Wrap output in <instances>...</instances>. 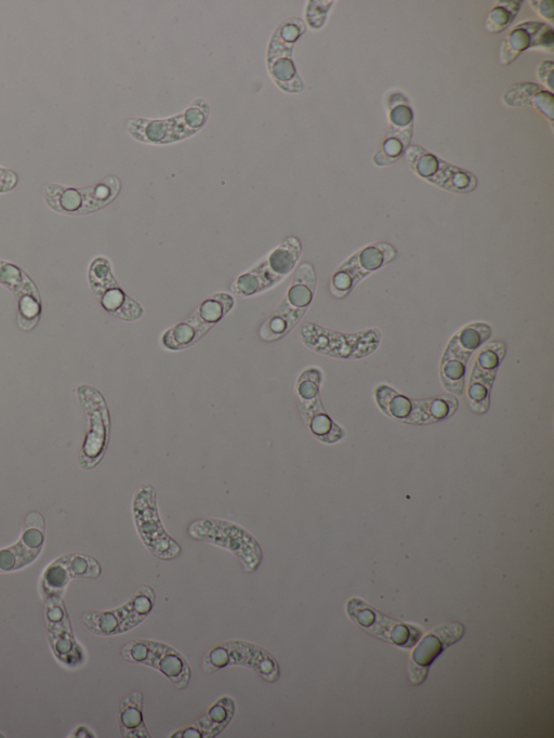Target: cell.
<instances>
[{
	"label": "cell",
	"mask_w": 554,
	"mask_h": 738,
	"mask_svg": "<svg viewBox=\"0 0 554 738\" xmlns=\"http://www.w3.org/2000/svg\"><path fill=\"white\" fill-rule=\"evenodd\" d=\"M538 77L542 83L553 89V63L551 61L543 62L538 68Z\"/></svg>",
	"instance_id": "f1b7e54d"
},
{
	"label": "cell",
	"mask_w": 554,
	"mask_h": 738,
	"mask_svg": "<svg viewBox=\"0 0 554 738\" xmlns=\"http://www.w3.org/2000/svg\"><path fill=\"white\" fill-rule=\"evenodd\" d=\"M47 623L51 645L59 660L67 665L81 663L83 653L73 637L67 613L61 618V628L54 619L47 618Z\"/></svg>",
	"instance_id": "7c38bea8"
},
{
	"label": "cell",
	"mask_w": 554,
	"mask_h": 738,
	"mask_svg": "<svg viewBox=\"0 0 554 738\" xmlns=\"http://www.w3.org/2000/svg\"><path fill=\"white\" fill-rule=\"evenodd\" d=\"M206 670L214 671L228 666H243L253 669L268 682L280 677V667L275 658L259 645L233 641L217 645L205 660Z\"/></svg>",
	"instance_id": "8992f818"
},
{
	"label": "cell",
	"mask_w": 554,
	"mask_h": 738,
	"mask_svg": "<svg viewBox=\"0 0 554 738\" xmlns=\"http://www.w3.org/2000/svg\"><path fill=\"white\" fill-rule=\"evenodd\" d=\"M120 727L124 737H150L143 720V696L140 692L124 698L120 707Z\"/></svg>",
	"instance_id": "5bb4252c"
},
{
	"label": "cell",
	"mask_w": 554,
	"mask_h": 738,
	"mask_svg": "<svg viewBox=\"0 0 554 738\" xmlns=\"http://www.w3.org/2000/svg\"><path fill=\"white\" fill-rule=\"evenodd\" d=\"M45 194L48 205L64 214H87L107 205L98 184L86 190L64 188L52 184L46 188Z\"/></svg>",
	"instance_id": "30bf717a"
},
{
	"label": "cell",
	"mask_w": 554,
	"mask_h": 738,
	"mask_svg": "<svg viewBox=\"0 0 554 738\" xmlns=\"http://www.w3.org/2000/svg\"><path fill=\"white\" fill-rule=\"evenodd\" d=\"M190 535L233 553L243 563L247 572H255L262 562V550L257 539L232 522L206 519L194 522Z\"/></svg>",
	"instance_id": "6da1fadb"
},
{
	"label": "cell",
	"mask_w": 554,
	"mask_h": 738,
	"mask_svg": "<svg viewBox=\"0 0 554 738\" xmlns=\"http://www.w3.org/2000/svg\"><path fill=\"white\" fill-rule=\"evenodd\" d=\"M18 178L12 171L0 168V192H6L15 188Z\"/></svg>",
	"instance_id": "f546056e"
},
{
	"label": "cell",
	"mask_w": 554,
	"mask_h": 738,
	"mask_svg": "<svg viewBox=\"0 0 554 738\" xmlns=\"http://www.w3.org/2000/svg\"><path fill=\"white\" fill-rule=\"evenodd\" d=\"M377 397L380 406L391 416L403 418L410 415L412 411L411 401L390 388H379Z\"/></svg>",
	"instance_id": "d6986e66"
},
{
	"label": "cell",
	"mask_w": 554,
	"mask_h": 738,
	"mask_svg": "<svg viewBox=\"0 0 554 738\" xmlns=\"http://www.w3.org/2000/svg\"><path fill=\"white\" fill-rule=\"evenodd\" d=\"M390 121L393 127L405 129L413 121V112L407 105L399 104L391 110Z\"/></svg>",
	"instance_id": "4316f807"
},
{
	"label": "cell",
	"mask_w": 554,
	"mask_h": 738,
	"mask_svg": "<svg viewBox=\"0 0 554 738\" xmlns=\"http://www.w3.org/2000/svg\"><path fill=\"white\" fill-rule=\"evenodd\" d=\"M491 329L484 324H472L463 329L456 337L461 347L472 352L490 337Z\"/></svg>",
	"instance_id": "7402d4cb"
},
{
	"label": "cell",
	"mask_w": 554,
	"mask_h": 738,
	"mask_svg": "<svg viewBox=\"0 0 554 738\" xmlns=\"http://www.w3.org/2000/svg\"><path fill=\"white\" fill-rule=\"evenodd\" d=\"M141 314L142 309L140 308L138 303L134 300H131L130 298H127L124 306L121 308L120 311L116 313L115 316L123 320H136L140 318Z\"/></svg>",
	"instance_id": "83f0119b"
},
{
	"label": "cell",
	"mask_w": 554,
	"mask_h": 738,
	"mask_svg": "<svg viewBox=\"0 0 554 738\" xmlns=\"http://www.w3.org/2000/svg\"><path fill=\"white\" fill-rule=\"evenodd\" d=\"M542 89L534 84H518L509 88L504 96V102L509 107H526L531 105L534 96Z\"/></svg>",
	"instance_id": "603a6c76"
},
{
	"label": "cell",
	"mask_w": 554,
	"mask_h": 738,
	"mask_svg": "<svg viewBox=\"0 0 554 738\" xmlns=\"http://www.w3.org/2000/svg\"><path fill=\"white\" fill-rule=\"evenodd\" d=\"M553 30L542 22H525L507 35L500 47V62L509 64L523 51L535 48L552 51Z\"/></svg>",
	"instance_id": "9c48e42d"
},
{
	"label": "cell",
	"mask_w": 554,
	"mask_h": 738,
	"mask_svg": "<svg viewBox=\"0 0 554 738\" xmlns=\"http://www.w3.org/2000/svg\"><path fill=\"white\" fill-rule=\"evenodd\" d=\"M209 327L210 325L204 322H196L194 324L181 323L171 328L164 335V345L170 350H181L192 345L197 339H200L208 331Z\"/></svg>",
	"instance_id": "2e32d148"
},
{
	"label": "cell",
	"mask_w": 554,
	"mask_h": 738,
	"mask_svg": "<svg viewBox=\"0 0 554 738\" xmlns=\"http://www.w3.org/2000/svg\"><path fill=\"white\" fill-rule=\"evenodd\" d=\"M99 562L84 553H70L52 562L43 575L44 592L48 597L58 596L74 578H98Z\"/></svg>",
	"instance_id": "ba28073f"
},
{
	"label": "cell",
	"mask_w": 554,
	"mask_h": 738,
	"mask_svg": "<svg viewBox=\"0 0 554 738\" xmlns=\"http://www.w3.org/2000/svg\"><path fill=\"white\" fill-rule=\"evenodd\" d=\"M234 703L229 697H223L218 703L211 707L207 713V716L202 718L201 724H195V729L189 727L188 730L176 736L187 737L190 733V737H206L214 736L213 733L218 734L224 728L228 726L234 715Z\"/></svg>",
	"instance_id": "4fadbf2b"
},
{
	"label": "cell",
	"mask_w": 554,
	"mask_h": 738,
	"mask_svg": "<svg viewBox=\"0 0 554 738\" xmlns=\"http://www.w3.org/2000/svg\"><path fill=\"white\" fill-rule=\"evenodd\" d=\"M101 297L103 308L114 315L121 310L128 298L118 286L109 289V291L105 292Z\"/></svg>",
	"instance_id": "d4e9b609"
},
{
	"label": "cell",
	"mask_w": 554,
	"mask_h": 738,
	"mask_svg": "<svg viewBox=\"0 0 554 738\" xmlns=\"http://www.w3.org/2000/svg\"><path fill=\"white\" fill-rule=\"evenodd\" d=\"M531 5H533L532 7L539 13L540 17L550 21L553 20V2H531Z\"/></svg>",
	"instance_id": "4dcf8cb0"
},
{
	"label": "cell",
	"mask_w": 554,
	"mask_h": 738,
	"mask_svg": "<svg viewBox=\"0 0 554 738\" xmlns=\"http://www.w3.org/2000/svg\"><path fill=\"white\" fill-rule=\"evenodd\" d=\"M155 599L154 590L149 586H142L120 608L85 613L83 621L88 629L98 636L121 635L136 628L148 618L154 608Z\"/></svg>",
	"instance_id": "7a4b0ae2"
},
{
	"label": "cell",
	"mask_w": 554,
	"mask_h": 738,
	"mask_svg": "<svg viewBox=\"0 0 554 738\" xmlns=\"http://www.w3.org/2000/svg\"><path fill=\"white\" fill-rule=\"evenodd\" d=\"M79 402L88 416L89 430L79 455L78 463L84 469L100 464L110 442L111 420L107 403L95 388L82 386L77 390Z\"/></svg>",
	"instance_id": "277c9868"
},
{
	"label": "cell",
	"mask_w": 554,
	"mask_h": 738,
	"mask_svg": "<svg viewBox=\"0 0 554 738\" xmlns=\"http://www.w3.org/2000/svg\"><path fill=\"white\" fill-rule=\"evenodd\" d=\"M0 283L6 285L17 297L32 296L39 300L36 286L19 268L0 261Z\"/></svg>",
	"instance_id": "e0dca14e"
},
{
	"label": "cell",
	"mask_w": 554,
	"mask_h": 738,
	"mask_svg": "<svg viewBox=\"0 0 554 738\" xmlns=\"http://www.w3.org/2000/svg\"><path fill=\"white\" fill-rule=\"evenodd\" d=\"M394 256L395 250L388 244H376L361 250L348 261L349 265L355 266L353 284L355 279L361 281L363 276L384 266Z\"/></svg>",
	"instance_id": "9a60e30c"
},
{
	"label": "cell",
	"mask_w": 554,
	"mask_h": 738,
	"mask_svg": "<svg viewBox=\"0 0 554 738\" xmlns=\"http://www.w3.org/2000/svg\"><path fill=\"white\" fill-rule=\"evenodd\" d=\"M134 518L143 544L162 560L177 558L180 546L165 531L158 513L156 491L151 484L140 487L134 497Z\"/></svg>",
	"instance_id": "3957f363"
},
{
	"label": "cell",
	"mask_w": 554,
	"mask_h": 738,
	"mask_svg": "<svg viewBox=\"0 0 554 738\" xmlns=\"http://www.w3.org/2000/svg\"><path fill=\"white\" fill-rule=\"evenodd\" d=\"M521 5L520 2H498L497 6L488 13L485 29L495 34L505 31L517 17Z\"/></svg>",
	"instance_id": "ac0fdd59"
},
{
	"label": "cell",
	"mask_w": 554,
	"mask_h": 738,
	"mask_svg": "<svg viewBox=\"0 0 554 738\" xmlns=\"http://www.w3.org/2000/svg\"><path fill=\"white\" fill-rule=\"evenodd\" d=\"M46 522L41 512L26 516L16 545L0 549V573L16 572L33 563L44 548Z\"/></svg>",
	"instance_id": "52a82bcc"
},
{
	"label": "cell",
	"mask_w": 554,
	"mask_h": 738,
	"mask_svg": "<svg viewBox=\"0 0 554 738\" xmlns=\"http://www.w3.org/2000/svg\"><path fill=\"white\" fill-rule=\"evenodd\" d=\"M501 353H504L503 346L496 348L494 344L480 353L471 379L469 390L471 401L480 403L487 399L495 378L496 369L501 357H504V354L501 355Z\"/></svg>",
	"instance_id": "8fae6325"
},
{
	"label": "cell",
	"mask_w": 554,
	"mask_h": 738,
	"mask_svg": "<svg viewBox=\"0 0 554 738\" xmlns=\"http://www.w3.org/2000/svg\"><path fill=\"white\" fill-rule=\"evenodd\" d=\"M233 306V299L228 295H216L206 300L200 309V316L204 323L214 324L222 319V316L228 313Z\"/></svg>",
	"instance_id": "44dd1931"
},
{
	"label": "cell",
	"mask_w": 554,
	"mask_h": 738,
	"mask_svg": "<svg viewBox=\"0 0 554 738\" xmlns=\"http://www.w3.org/2000/svg\"><path fill=\"white\" fill-rule=\"evenodd\" d=\"M89 279L92 291L100 297L109 289L117 286L111 272L110 263L103 258L92 262Z\"/></svg>",
	"instance_id": "ffe728a7"
},
{
	"label": "cell",
	"mask_w": 554,
	"mask_h": 738,
	"mask_svg": "<svg viewBox=\"0 0 554 738\" xmlns=\"http://www.w3.org/2000/svg\"><path fill=\"white\" fill-rule=\"evenodd\" d=\"M405 142L397 137L391 136L388 138L384 146H382L381 151L377 153L375 158V163L379 166H386L391 163H394L395 160L403 153Z\"/></svg>",
	"instance_id": "cb8c5ba5"
},
{
	"label": "cell",
	"mask_w": 554,
	"mask_h": 738,
	"mask_svg": "<svg viewBox=\"0 0 554 738\" xmlns=\"http://www.w3.org/2000/svg\"><path fill=\"white\" fill-rule=\"evenodd\" d=\"M122 656L129 662L151 667L161 672L179 690L186 689L191 680V668L186 658L169 645L138 640L125 645Z\"/></svg>",
	"instance_id": "5b68a950"
},
{
	"label": "cell",
	"mask_w": 554,
	"mask_h": 738,
	"mask_svg": "<svg viewBox=\"0 0 554 738\" xmlns=\"http://www.w3.org/2000/svg\"><path fill=\"white\" fill-rule=\"evenodd\" d=\"M552 92L540 89L532 100V107L544 114L549 121H553L554 105Z\"/></svg>",
	"instance_id": "484cf974"
},
{
	"label": "cell",
	"mask_w": 554,
	"mask_h": 738,
	"mask_svg": "<svg viewBox=\"0 0 554 738\" xmlns=\"http://www.w3.org/2000/svg\"><path fill=\"white\" fill-rule=\"evenodd\" d=\"M0 737H4L2 734H0Z\"/></svg>",
	"instance_id": "1f68e13d"
}]
</instances>
